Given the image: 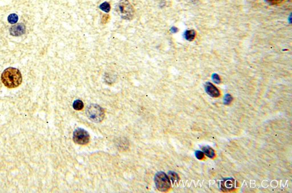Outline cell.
<instances>
[{"mask_svg":"<svg viewBox=\"0 0 292 193\" xmlns=\"http://www.w3.org/2000/svg\"><path fill=\"white\" fill-rule=\"evenodd\" d=\"M1 80L6 87L12 89L17 87L21 84L22 77L18 69L9 67L5 69L2 73Z\"/></svg>","mask_w":292,"mask_h":193,"instance_id":"6da1fadb","label":"cell"},{"mask_svg":"<svg viewBox=\"0 0 292 193\" xmlns=\"http://www.w3.org/2000/svg\"><path fill=\"white\" fill-rule=\"evenodd\" d=\"M86 114L90 121L98 123L104 118V111L102 107L97 104H90L88 106Z\"/></svg>","mask_w":292,"mask_h":193,"instance_id":"7a4b0ae2","label":"cell"},{"mask_svg":"<svg viewBox=\"0 0 292 193\" xmlns=\"http://www.w3.org/2000/svg\"><path fill=\"white\" fill-rule=\"evenodd\" d=\"M118 10L120 17L126 20H131L134 16L135 10L128 0H120L118 3Z\"/></svg>","mask_w":292,"mask_h":193,"instance_id":"3957f363","label":"cell"},{"mask_svg":"<svg viewBox=\"0 0 292 193\" xmlns=\"http://www.w3.org/2000/svg\"><path fill=\"white\" fill-rule=\"evenodd\" d=\"M154 181L156 188L160 192H167L171 187L170 180L164 172L160 171L157 173L155 176Z\"/></svg>","mask_w":292,"mask_h":193,"instance_id":"277c9868","label":"cell"},{"mask_svg":"<svg viewBox=\"0 0 292 193\" xmlns=\"http://www.w3.org/2000/svg\"><path fill=\"white\" fill-rule=\"evenodd\" d=\"M73 140L78 144H87L90 141V135L85 130L78 128L73 133Z\"/></svg>","mask_w":292,"mask_h":193,"instance_id":"5b68a950","label":"cell"},{"mask_svg":"<svg viewBox=\"0 0 292 193\" xmlns=\"http://www.w3.org/2000/svg\"><path fill=\"white\" fill-rule=\"evenodd\" d=\"M25 30L24 24H15L10 28V33L13 36H21L25 33Z\"/></svg>","mask_w":292,"mask_h":193,"instance_id":"8992f818","label":"cell"},{"mask_svg":"<svg viewBox=\"0 0 292 193\" xmlns=\"http://www.w3.org/2000/svg\"><path fill=\"white\" fill-rule=\"evenodd\" d=\"M205 89L206 92L210 96L212 97H217L220 96V92L219 90L217 89L214 85L209 83H207L205 86Z\"/></svg>","mask_w":292,"mask_h":193,"instance_id":"52a82bcc","label":"cell"},{"mask_svg":"<svg viewBox=\"0 0 292 193\" xmlns=\"http://www.w3.org/2000/svg\"><path fill=\"white\" fill-rule=\"evenodd\" d=\"M202 150L204 153L206 155V156H207L209 158H214L215 155L214 149L209 146H203L202 148Z\"/></svg>","mask_w":292,"mask_h":193,"instance_id":"ba28073f","label":"cell"},{"mask_svg":"<svg viewBox=\"0 0 292 193\" xmlns=\"http://www.w3.org/2000/svg\"><path fill=\"white\" fill-rule=\"evenodd\" d=\"M73 107L76 110H81L84 107L83 102L80 99H76L73 102Z\"/></svg>","mask_w":292,"mask_h":193,"instance_id":"9c48e42d","label":"cell"},{"mask_svg":"<svg viewBox=\"0 0 292 193\" xmlns=\"http://www.w3.org/2000/svg\"><path fill=\"white\" fill-rule=\"evenodd\" d=\"M168 177L169 180L172 181L173 183H174L175 182H178L179 181V176L175 172L169 171V172H168Z\"/></svg>","mask_w":292,"mask_h":193,"instance_id":"30bf717a","label":"cell"},{"mask_svg":"<svg viewBox=\"0 0 292 193\" xmlns=\"http://www.w3.org/2000/svg\"><path fill=\"white\" fill-rule=\"evenodd\" d=\"M99 8L102 10V11L106 12H109L111 10L110 5L107 2H104L102 3V4L99 6Z\"/></svg>","mask_w":292,"mask_h":193,"instance_id":"8fae6325","label":"cell"},{"mask_svg":"<svg viewBox=\"0 0 292 193\" xmlns=\"http://www.w3.org/2000/svg\"><path fill=\"white\" fill-rule=\"evenodd\" d=\"M8 21L11 24H15L18 20V17L16 14H11L8 17Z\"/></svg>","mask_w":292,"mask_h":193,"instance_id":"7c38bea8","label":"cell"},{"mask_svg":"<svg viewBox=\"0 0 292 193\" xmlns=\"http://www.w3.org/2000/svg\"><path fill=\"white\" fill-rule=\"evenodd\" d=\"M195 37V32L193 30L187 31L186 33V37L187 40L191 41Z\"/></svg>","mask_w":292,"mask_h":193,"instance_id":"4fadbf2b","label":"cell"},{"mask_svg":"<svg viewBox=\"0 0 292 193\" xmlns=\"http://www.w3.org/2000/svg\"><path fill=\"white\" fill-rule=\"evenodd\" d=\"M270 5H278L282 3L284 0H265Z\"/></svg>","mask_w":292,"mask_h":193,"instance_id":"5bb4252c","label":"cell"},{"mask_svg":"<svg viewBox=\"0 0 292 193\" xmlns=\"http://www.w3.org/2000/svg\"><path fill=\"white\" fill-rule=\"evenodd\" d=\"M195 155H196V157H197V158L199 160H202L203 158L204 153L202 151H197L195 152Z\"/></svg>","mask_w":292,"mask_h":193,"instance_id":"9a60e30c","label":"cell"},{"mask_svg":"<svg viewBox=\"0 0 292 193\" xmlns=\"http://www.w3.org/2000/svg\"><path fill=\"white\" fill-rule=\"evenodd\" d=\"M232 100V98L230 95H226L224 98V103L226 105L229 104Z\"/></svg>","mask_w":292,"mask_h":193,"instance_id":"2e32d148","label":"cell"},{"mask_svg":"<svg viewBox=\"0 0 292 193\" xmlns=\"http://www.w3.org/2000/svg\"><path fill=\"white\" fill-rule=\"evenodd\" d=\"M110 19V16L109 15H106V14H104L103 17H102V23L103 24H106L109 19Z\"/></svg>","mask_w":292,"mask_h":193,"instance_id":"e0dca14e","label":"cell"},{"mask_svg":"<svg viewBox=\"0 0 292 193\" xmlns=\"http://www.w3.org/2000/svg\"><path fill=\"white\" fill-rule=\"evenodd\" d=\"M213 80L216 83H220V78H219V77L218 76L217 74H215L213 75Z\"/></svg>","mask_w":292,"mask_h":193,"instance_id":"ac0fdd59","label":"cell"}]
</instances>
